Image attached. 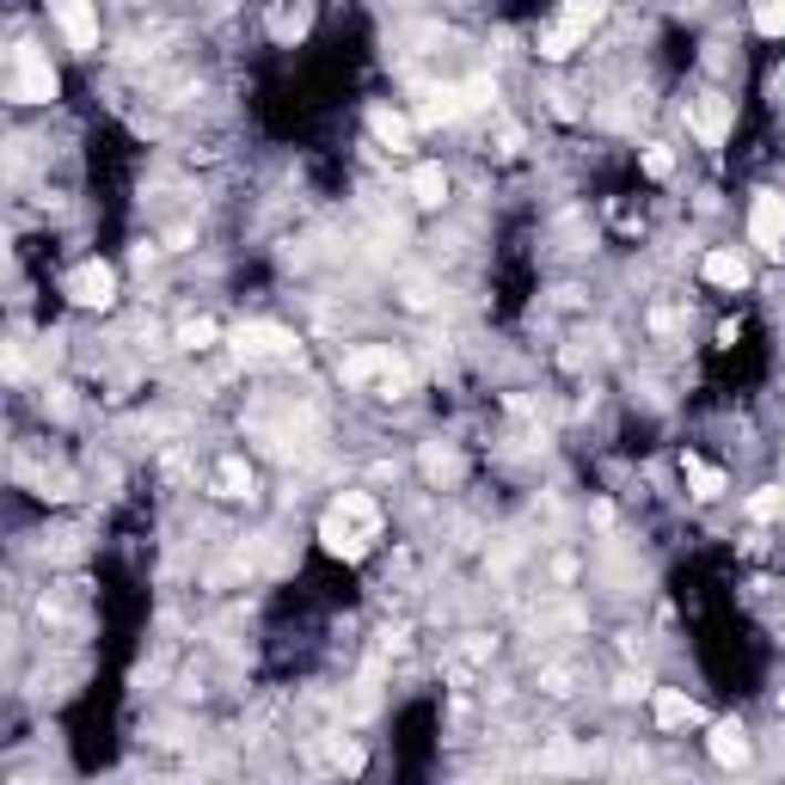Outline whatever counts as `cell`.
Returning <instances> with one entry per match:
<instances>
[{
	"label": "cell",
	"mask_w": 785,
	"mask_h": 785,
	"mask_svg": "<svg viewBox=\"0 0 785 785\" xmlns=\"http://www.w3.org/2000/svg\"><path fill=\"white\" fill-rule=\"evenodd\" d=\"M374 534H381V504H374L369 492H344L332 504V516L320 521L326 552H338V559H362L374 546Z\"/></svg>",
	"instance_id": "obj_1"
},
{
	"label": "cell",
	"mask_w": 785,
	"mask_h": 785,
	"mask_svg": "<svg viewBox=\"0 0 785 785\" xmlns=\"http://www.w3.org/2000/svg\"><path fill=\"white\" fill-rule=\"evenodd\" d=\"M344 381L350 386H381V400H405V393H412V381H417V369L400 357V350L374 344V350L344 357Z\"/></svg>",
	"instance_id": "obj_2"
},
{
	"label": "cell",
	"mask_w": 785,
	"mask_h": 785,
	"mask_svg": "<svg viewBox=\"0 0 785 785\" xmlns=\"http://www.w3.org/2000/svg\"><path fill=\"white\" fill-rule=\"evenodd\" d=\"M601 19H608V0H565L559 19L540 31V55H546V62H565V55H571L577 43L601 25Z\"/></svg>",
	"instance_id": "obj_3"
},
{
	"label": "cell",
	"mask_w": 785,
	"mask_h": 785,
	"mask_svg": "<svg viewBox=\"0 0 785 785\" xmlns=\"http://www.w3.org/2000/svg\"><path fill=\"white\" fill-rule=\"evenodd\" d=\"M7 99H19V105H50L55 99V68L38 43H13V55H7Z\"/></svg>",
	"instance_id": "obj_4"
},
{
	"label": "cell",
	"mask_w": 785,
	"mask_h": 785,
	"mask_svg": "<svg viewBox=\"0 0 785 785\" xmlns=\"http://www.w3.org/2000/svg\"><path fill=\"white\" fill-rule=\"evenodd\" d=\"M62 295H68L74 307H111V295H117V270H111V265H99V258H86V265H74V270H68Z\"/></svg>",
	"instance_id": "obj_5"
},
{
	"label": "cell",
	"mask_w": 785,
	"mask_h": 785,
	"mask_svg": "<svg viewBox=\"0 0 785 785\" xmlns=\"http://www.w3.org/2000/svg\"><path fill=\"white\" fill-rule=\"evenodd\" d=\"M748 240H755L761 252H785V197L779 190H761V197L748 203Z\"/></svg>",
	"instance_id": "obj_6"
},
{
	"label": "cell",
	"mask_w": 785,
	"mask_h": 785,
	"mask_svg": "<svg viewBox=\"0 0 785 785\" xmlns=\"http://www.w3.org/2000/svg\"><path fill=\"white\" fill-rule=\"evenodd\" d=\"M688 123H693V135H700L705 147H724V135H731V99L724 93L688 99Z\"/></svg>",
	"instance_id": "obj_7"
},
{
	"label": "cell",
	"mask_w": 785,
	"mask_h": 785,
	"mask_svg": "<svg viewBox=\"0 0 785 785\" xmlns=\"http://www.w3.org/2000/svg\"><path fill=\"white\" fill-rule=\"evenodd\" d=\"M234 350H240L246 362H270V357H289L295 338L282 332V326H270V320H252V326H240V332H234Z\"/></svg>",
	"instance_id": "obj_8"
},
{
	"label": "cell",
	"mask_w": 785,
	"mask_h": 785,
	"mask_svg": "<svg viewBox=\"0 0 785 785\" xmlns=\"http://www.w3.org/2000/svg\"><path fill=\"white\" fill-rule=\"evenodd\" d=\"M50 13H55V25H62V38L74 43V50H99V7L93 0H55Z\"/></svg>",
	"instance_id": "obj_9"
},
{
	"label": "cell",
	"mask_w": 785,
	"mask_h": 785,
	"mask_svg": "<svg viewBox=\"0 0 785 785\" xmlns=\"http://www.w3.org/2000/svg\"><path fill=\"white\" fill-rule=\"evenodd\" d=\"M485 99H492V86L485 81H473V86H448V93H436L424 105V123H454V117H466V111H479Z\"/></svg>",
	"instance_id": "obj_10"
},
{
	"label": "cell",
	"mask_w": 785,
	"mask_h": 785,
	"mask_svg": "<svg viewBox=\"0 0 785 785\" xmlns=\"http://www.w3.org/2000/svg\"><path fill=\"white\" fill-rule=\"evenodd\" d=\"M705 282H719V289H748V258L743 252H705Z\"/></svg>",
	"instance_id": "obj_11"
},
{
	"label": "cell",
	"mask_w": 785,
	"mask_h": 785,
	"mask_svg": "<svg viewBox=\"0 0 785 785\" xmlns=\"http://www.w3.org/2000/svg\"><path fill=\"white\" fill-rule=\"evenodd\" d=\"M712 761H719V767H743L748 761V731L743 724H719V731H712Z\"/></svg>",
	"instance_id": "obj_12"
},
{
	"label": "cell",
	"mask_w": 785,
	"mask_h": 785,
	"mask_svg": "<svg viewBox=\"0 0 785 785\" xmlns=\"http://www.w3.org/2000/svg\"><path fill=\"white\" fill-rule=\"evenodd\" d=\"M681 473H688V492L700 497V504H719V497H724V473H719V466H705V461H693V454H688Z\"/></svg>",
	"instance_id": "obj_13"
},
{
	"label": "cell",
	"mask_w": 785,
	"mask_h": 785,
	"mask_svg": "<svg viewBox=\"0 0 785 785\" xmlns=\"http://www.w3.org/2000/svg\"><path fill=\"white\" fill-rule=\"evenodd\" d=\"M693 719H700V705H693L688 693L657 688V724H663V731H681V724H693Z\"/></svg>",
	"instance_id": "obj_14"
},
{
	"label": "cell",
	"mask_w": 785,
	"mask_h": 785,
	"mask_svg": "<svg viewBox=\"0 0 785 785\" xmlns=\"http://www.w3.org/2000/svg\"><path fill=\"white\" fill-rule=\"evenodd\" d=\"M412 197H417V209H442V197H448V173H442V166H417V173H412Z\"/></svg>",
	"instance_id": "obj_15"
},
{
	"label": "cell",
	"mask_w": 785,
	"mask_h": 785,
	"mask_svg": "<svg viewBox=\"0 0 785 785\" xmlns=\"http://www.w3.org/2000/svg\"><path fill=\"white\" fill-rule=\"evenodd\" d=\"M369 130L381 135L386 147H405V135H412V123H405L400 111H369Z\"/></svg>",
	"instance_id": "obj_16"
},
{
	"label": "cell",
	"mask_w": 785,
	"mask_h": 785,
	"mask_svg": "<svg viewBox=\"0 0 785 785\" xmlns=\"http://www.w3.org/2000/svg\"><path fill=\"white\" fill-rule=\"evenodd\" d=\"M424 473L436 485H454V479H461V454H454V448H424Z\"/></svg>",
	"instance_id": "obj_17"
},
{
	"label": "cell",
	"mask_w": 785,
	"mask_h": 785,
	"mask_svg": "<svg viewBox=\"0 0 785 785\" xmlns=\"http://www.w3.org/2000/svg\"><path fill=\"white\" fill-rule=\"evenodd\" d=\"M755 31L761 38H785V0H755Z\"/></svg>",
	"instance_id": "obj_18"
},
{
	"label": "cell",
	"mask_w": 785,
	"mask_h": 785,
	"mask_svg": "<svg viewBox=\"0 0 785 785\" xmlns=\"http://www.w3.org/2000/svg\"><path fill=\"white\" fill-rule=\"evenodd\" d=\"M779 509H785V492H779V485H767V492L748 497V516H755V521H773Z\"/></svg>",
	"instance_id": "obj_19"
},
{
	"label": "cell",
	"mask_w": 785,
	"mask_h": 785,
	"mask_svg": "<svg viewBox=\"0 0 785 785\" xmlns=\"http://www.w3.org/2000/svg\"><path fill=\"white\" fill-rule=\"evenodd\" d=\"M209 338H215V320H197V326H185V332H178V344H185V350H203Z\"/></svg>",
	"instance_id": "obj_20"
},
{
	"label": "cell",
	"mask_w": 785,
	"mask_h": 785,
	"mask_svg": "<svg viewBox=\"0 0 785 785\" xmlns=\"http://www.w3.org/2000/svg\"><path fill=\"white\" fill-rule=\"evenodd\" d=\"M644 173H651V178H669V173H675L669 147H644Z\"/></svg>",
	"instance_id": "obj_21"
},
{
	"label": "cell",
	"mask_w": 785,
	"mask_h": 785,
	"mask_svg": "<svg viewBox=\"0 0 785 785\" xmlns=\"http://www.w3.org/2000/svg\"><path fill=\"white\" fill-rule=\"evenodd\" d=\"M221 485H227V492H246V485H252L246 461H221Z\"/></svg>",
	"instance_id": "obj_22"
}]
</instances>
